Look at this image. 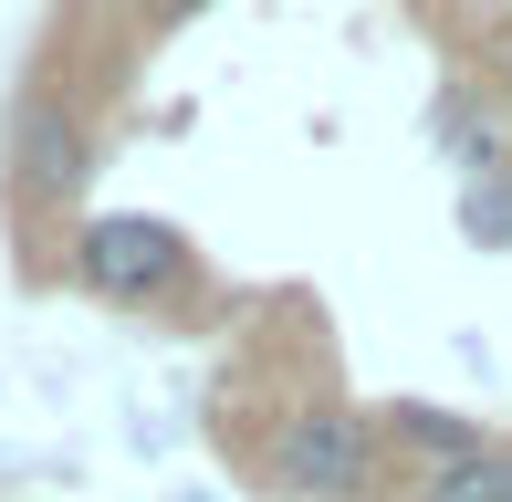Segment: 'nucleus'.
I'll return each instance as SVG.
<instances>
[{"mask_svg": "<svg viewBox=\"0 0 512 502\" xmlns=\"http://www.w3.org/2000/svg\"><path fill=\"white\" fill-rule=\"evenodd\" d=\"M74 283L105 293V304H157V293L189 283V241H178L168 220H147V210H105V220H84V241H74Z\"/></svg>", "mask_w": 512, "mask_h": 502, "instance_id": "obj_1", "label": "nucleus"}, {"mask_svg": "<svg viewBox=\"0 0 512 502\" xmlns=\"http://www.w3.org/2000/svg\"><path fill=\"white\" fill-rule=\"evenodd\" d=\"M262 471L283 492H304V502H345L366 482V419H356V408H293Z\"/></svg>", "mask_w": 512, "mask_h": 502, "instance_id": "obj_2", "label": "nucleus"}, {"mask_svg": "<svg viewBox=\"0 0 512 502\" xmlns=\"http://www.w3.org/2000/svg\"><path fill=\"white\" fill-rule=\"evenodd\" d=\"M84 168H95L84 126L63 116L53 95H32V105L11 116V189H21V210H42V199H74V189H84Z\"/></svg>", "mask_w": 512, "mask_h": 502, "instance_id": "obj_3", "label": "nucleus"}, {"mask_svg": "<svg viewBox=\"0 0 512 502\" xmlns=\"http://www.w3.org/2000/svg\"><path fill=\"white\" fill-rule=\"evenodd\" d=\"M387 429H398V440L408 450H429V461L439 471H450V461H481V450H492V440H481V419H450V408H387Z\"/></svg>", "mask_w": 512, "mask_h": 502, "instance_id": "obj_4", "label": "nucleus"}, {"mask_svg": "<svg viewBox=\"0 0 512 502\" xmlns=\"http://www.w3.org/2000/svg\"><path fill=\"white\" fill-rule=\"evenodd\" d=\"M429 502H512V450L492 440L481 461H450V471L429 482Z\"/></svg>", "mask_w": 512, "mask_h": 502, "instance_id": "obj_5", "label": "nucleus"}, {"mask_svg": "<svg viewBox=\"0 0 512 502\" xmlns=\"http://www.w3.org/2000/svg\"><path fill=\"white\" fill-rule=\"evenodd\" d=\"M460 231H471L481 251H512V168H502V178H471V189H460Z\"/></svg>", "mask_w": 512, "mask_h": 502, "instance_id": "obj_6", "label": "nucleus"}, {"mask_svg": "<svg viewBox=\"0 0 512 502\" xmlns=\"http://www.w3.org/2000/svg\"><path fill=\"white\" fill-rule=\"evenodd\" d=\"M157 11H209V0H157Z\"/></svg>", "mask_w": 512, "mask_h": 502, "instance_id": "obj_7", "label": "nucleus"}, {"mask_svg": "<svg viewBox=\"0 0 512 502\" xmlns=\"http://www.w3.org/2000/svg\"><path fill=\"white\" fill-rule=\"evenodd\" d=\"M502 74H512V42H502Z\"/></svg>", "mask_w": 512, "mask_h": 502, "instance_id": "obj_8", "label": "nucleus"}]
</instances>
